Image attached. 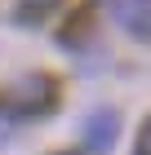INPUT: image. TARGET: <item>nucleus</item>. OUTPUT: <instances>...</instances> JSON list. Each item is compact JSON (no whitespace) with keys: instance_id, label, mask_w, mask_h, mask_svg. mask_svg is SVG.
<instances>
[{"instance_id":"obj_1","label":"nucleus","mask_w":151,"mask_h":155,"mask_svg":"<svg viewBox=\"0 0 151 155\" xmlns=\"http://www.w3.org/2000/svg\"><path fill=\"white\" fill-rule=\"evenodd\" d=\"M58 107V80L53 75H27L22 84H13L0 93V120H31V115H45V111Z\"/></svg>"},{"instance_id":"obj_2","label":"nucleus","mask_w":151,"mask_h":155,"mask_svg":"<svg viewBox=\"0 0 151 155\" xmlns=\"http://www.w3.org/2000/svg\"><path fill=\"white\" fill-rule=\"evenodd\" d=\"M93 5L133 40H151V0H93Z\"/></svg>"},{"instance_id":"obj_3","label":"nucleus","mask_w":151,"mask_h":155,"mask_svg":"<svg viewBox=\"0 0 151 155\" xmlns=\"http://www.w3.org/2000/svg\"><path fill=\"white\" fill-rule=\"evenodd\" d=\"M116 137H120V115L111 107H98L89 120H84V129H80V142H84L89 155H107L111 146H116Z\"/></svg>"},{"instance_id":"obj_4","label":"nucleus","mask_w":151,"mask_h":155,"mask_svg":"<svg viewBox=\"0 0 151 155\" xmlns=\"http://www.w3.org/2000/svg\"><path fill=\"white\" fill-rule=\"evenodd\" d=\"M53 5H58V0H18V22H40V13H49L53 9Z\"/></svg>"},{"instance_id":"obj_5","label":"nucleus","mask_w":151,"mask_h":155,"mask_svg":"<svg viewBox=\"0 0 151 155\" xmlns=\"http://www.w3.org/2000/svg\"><path fill=\"white\" fill-rule=\"evenodd\" d=\"M133 155H151V115H147V124L138 129V142H133Z\"/></svg>"},{"instance_id":"obj_6","label":"nucleus","mask_w":151,"mask_h":155,"mask_svg":"<svg viewBox=\"0 0 151 155\" xmlns=\"http://www.w3.org/2000/svg\"><path fill=\"white\" fill-rule=\"evenodd\" d=\"M5 137H9V124H5V120H0V142H5Z\"/></svg>"}]
</instances>
